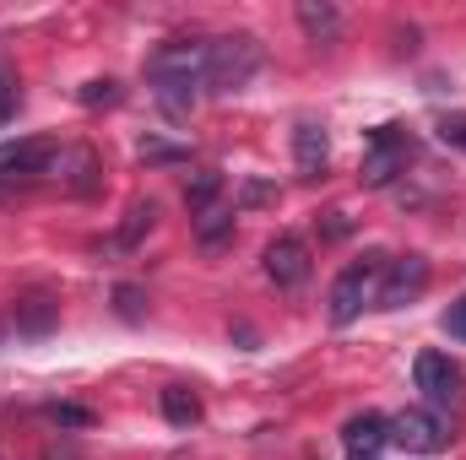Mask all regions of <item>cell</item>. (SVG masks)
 Here are the masks:
<instances>
[{
	"mask_svg": "<svg viewBox=\"0 0 466 460\" xmlns=\"http://www.w3.org/2000/svg\"><path fill=\"white\" fill-rule=\"evenodd\" d=\"M380 276H385V255H363L342 265V276L331 282V325H352L380 298Z\"/></svg>",
	"mask_w": 466,
	"mask_h": 460,
	"instance_id": "3957f363",
	"label": "cell"
},
{
	"mask_svg": "<svg viewBox=\"0 0 466 460\" xmlns=\"http://www.w3.org/2000/svg\"><path fill=\"white\" fill-rule=\"evenodd\" d=\"M412 379H418V390L429 395V406H434V412H451V406H456V395H461V374H456V363H451L445 352H418Z\"/></svg>",
	"mask_w": 466,
	"mask_h": 460,
	"instance_id": "ba28073f",
	"label": "cell"
},
{
	"mask_svg": "<svg viewBox=\"0 0 466 460\" xmlns=\"http://www.w3.org/2000/svg\"><path fill=\"white\" fill-rule=\"evenodd\" d=\"M266 276H271L282 293L304 287V282H309V244H304V238H293V233L271 238V244H266Z\"/></svg>",
	"mask_w": 466,
	"mask_h": 460,
	"instance_id": "9c48e42d",
	"label": "cell"
},
{
	"mask_svg": "<svg viewBox=\"0 0 466 460\" xmlns=\"http://www.w3.org/2000/svg\"><path fill=\"white\" fill-rule=\"evenodd\" d=\"M440 141L466 152V115H445V119H440Z\"/></svg>",
	"mask_w": 466,
	"mask_h": 460,
	"instance_id": "cb8c5ba5",
	"label": "cell"
},
{
	"mask_svg": "<svg viewBox=\"0 0 466 460\" xmlns=\"http://www.w3.org/2000/svg\"><path fill=\"white\" fill-rule=\"evenodd\" d=\"M55 157H60V141H49V135L5 141V146H0V185H16V179H44V174H55Z\"/></svg>",
	"mask_w": 466,
	"mask_h": 460,
	"instance_id": "8992f818",
	"label": "cell"
},
{
	"mask_svg": "<svg viewBox=\"0 0 466 460\" xmlns=\"http://www.w3.org/2000/svg\"><path fill=\"white\" fill-rule=\"evenodd\" d=\"M136 157H141V163H185V146H168V141H152V135H147V141L136 146Z\"/></svg>",
	"mask_w": 466,
	"mask_h": 460,
	"instance_id": "44dd1931",
	"label": "cell"
},
{
	"mask_svg": "<svg viewBox=\"0 0 466 460\" xmlns=\"http://www.w3.org/2000/svg\"><path fill=\"white\" fill-rule=\"evenodd\" d=\"M16 109H22V82H16L11 60L0 55V119H16Z\"/></svg>",
	"mask_w": 466,
	"mask_h": 460,
	"instance_id": "d6986e66",
	"label": "cell"
},
{
	"mask_svg": "<svg viewBox=\"0 0 466 460\" xmlns=\"http://www.w3.org/2000/svg\"><path fill=\"white\" fill-rule=\"evenodd\" d=\"M49 417H55L60 428H87V423H93V412H87V406H71V401H55Z\"/></svg>",
	"mask_w": 466,
	"mask_h": 460,
	"instance_id": "7402d4cb",
	"label": "cell"
},
{
	"mask_svg": "<svg viewBox=\"0 0 466 460\" xmlns=\"http://www.w3.org/2000/svg\"><path fill=\"white\" fill-rule=\"evenodd\" d=\"M55 179H60L71 195H98V185H104V157H98L93 146H60Z\"/></svg>",
	"mask_w": 466,
	"mask_h": 460,
	"instance_id": "30bf717a",
	"label": "cell"
},
{
	"mask_svg": "<svg viewBox=\"0 0 466 460\" xmlns=\"http://www.w3.org/2000/svg\"><path fill=\"white\" fill-rule=\"evenodd\" d=\"M163 417H168L174 428H196V423H201V395H196L190 385H168V390H163Z\"/></svg>",
	"mask_w": 466,
	"mask_h": 460,
	"instance_id": "9a60e30c",
	"label": "cell"
},
{
	"mask_svg": "<svg viewBox=\"0 0 466 460\" xmlns=\"http://www.w3.org/2000/svg\"><path fill=\"white\" fill-rule=\"evenodd\" d=\"M115 304H119V315H125V320H141V315H147V309H141V287H130V282L115 287Z\"/></svg>",
	"mask_w": 466,
	"mask_h": 460,
	"instance_id": "603a6c76",
	"label": "cell"
},
{
	"mask_svg": "<svg viewBox=\"0 0 466 460\" xmlns=\"http://www.w3.org/2000/svg\"><path fill=\"white\" fill-rule=\"evenodd\" d=\"M407 163H412V135H407L401 125H380V130H369V141H363V168H358V179H363L369 190H385Z\"/></svg>",
	"mask_w": 466,
	"mask_h": 460,
	"instance_id": "277c9868",
	"label": "cell"
},
{
	"mask_svg": "<svg viewBox=\"0 0 466 460\" xmlns=\"http://www.w3.org/2000/svg\"><path fill=\"white\" fill-rule=\"evenodd\" d=\"M152 223H157V201H136L125 212V223H119V249H136L141 233H152Z\"/></svg>",
	"mask_w": 466,
	"mask_h": 460,
	"instance_id": "e0dca14e",
	"label": "cell"
},
{
	"mask_svg": "<svg viewBox=\"0 0 466 460\" xmlns=\"http://www.w3.org/2000/svg\"><path fill=\"white\" fill-rule=\"evenodd\" d=\"M342 445H348V455H380L390 445V417H380V412L348 417L342 423Z\"/></svg>",
	"mask_w": 466,
	"mask_h": 460,
	"instance_id": "7c38bea8",
	"label": "cell"
},
{
	"mask_svg": "<svg viewBox=\"0 0 466 460\" xmlns=\"http://www.w3.org/2000/svg\"><path fill=\"white\" fill-rule=\"evenodd\" d=\"M440 325H445V336H456V342H466V298H456V304L445 309V320H440Z\"/></svg>",
	"mask_w": 466,
	"mask_h": 460,
	"instance_id": "d4e9b609",
	"label": "cell"
},
{
	"mask_svg": "<svg viewBox=\"0 0 466 460\" xmlns=\"http://www.w3.org/2000/svg\"><path fill=\"white\" fill-rule=\"evenodd\" d=\"M55 320H60V304H55L49 293H27V298H16V331H22V336H49Z\"/></svg>",
	"mask_w": 466,
	"mask_h": 460,
	"instance_id": "5bb4252c",
	"label": "cell"
},
{
	"mask_svg": "<svg viewBox=\"0 0 466 460\" xmlns=\"http://www.w3.org/2000/svg\"><path fill=\"white\" fill-rule=\"evenodd\" d=\"M293 163H299L304 179H320V174H326V163H331V135H326V125H315V119H299V125H293Z\"/></svg>",
	"mask_w": 466,
	"mask_h": 460,
	"instance_id": "8fae6325",
	"label": "cell"
},
{
	"mask_svg": "<svg viewBox=\"0 0 466 460\" xmlns=\"http://www.w3.org/2000/svg\"><path fill=\"white\" fill-rule=\"evenodd\" d=\"M390 445L412 450V455H440L451 445V417L434 412V406H407V412L390 417Z\"/></svg>",
	"mask_w": 466,
	"mask_h": 460,
	"instance_id": "5b68a950",
	"label": "cell"
},
{
	"mask_svg": "<svg viewBox=\"0 0 466 460\" xmlns=\"http://www.w3.org/2000/svg\"><path fill=\"white\" fill-rule=\"evenodd\" d=\"M299 27L309 33V44H337L342 38V11L331 0H299Z\"/></svg>",
	"mask_w": 466,
	"mask_h": 460,
	"instance_id": "4fadbf2b",
	"label": "cell"
},
{
	"mask_svg": "<svg viewBox=\"0 0 466 460\" xmlns=\"http://www.w3.org/2000/svg\"><path fill=\"white\" fill-rule=\"evenodd\" d=\"M429 287V260L423 255H396L385 260V276H380V309H407L418 293Z\"/></svg>",
	"mask_w": 466,
	"mask_h": 460,
	"instance_id": "52a82bcc",
	"label": "cell"
},
{
	"mask_svg": "<svg viewBox=\"0 0 466 460\" xmlns=\"http://www.w3.org/2000/svg\"><path fill=\"white\" fill-rule=\"evenodd\" d=\"M266 201H277L266 185H244V206H266Z\"/></svg>",
	"mask_w": 466,
	"mask_h": 460,
	"instance_id": "484cf974",
	"label": "cell"
},
{
	"mask_svg": "<svg viewBox=\"0 0 466 460\" xmlns=\"http://www.w3.org/2000/svg\"><path fill=\"white\" fill-rule=\"evenodd\" d=\"M87 109H98V104H119V82H109V76H98V82H82V93H76Z\"/></svg>",
	"mask_w": 466,
	"mask_h": 460,
	"instance_id": "ffe728a7",
	"label": "cell"
},
{
	"mask_svg": "<svg viewBox=\"0 0 466 460\" xmlns=\"http://www.w3.org/2000/svg\"><path fill=\"white\" fill-rule=\"evenodd\" d=\"M218 195H223V174H218V168H201V174H190V179H185V201H190L196 212L218 206Z\"/></svg>",
	"mask_w": 466,
	"mask_h": 460,
	"instance_id": "2e32d148",
	"label": "cell"
},
{
	"mask_svg": "<svg viewBox=\"0 0 466 460\" xmlns=\"http://www.w3.org/2000/svg\"><path fill=\"white\" fill-rule=\"evenodd\" d=\"M201 76H207V44H196V38H174V44H163V49L147 60L152 98L163 104V115H168V119L190 115Z\"/></svg>",
	"mask_w": 466,
	"mask_h": 460,
	"instance_id": "6da1fadb",
	"label": "cell"
},
{
	"mask_svg": "<svg viewBox=\"0 0 466 460\" xmlns=\"http://www.w3.org/2000/svg\"><path fill=\"white\" fill-rule=\"evenodd\" d=\"M44 460H82V450L66 439V445H49V450H44Z\"/></svg>",
	"mask_w": 466,
	"mask_h": 460,
	"instance_id": "4316f807",
	"label": "cell"
},
{
	"mask_svg": "<svg viewBox=\"0 0 466 460\" xmlns=\"http://www.w3.org/2000/svg\"><path fill=\"white\" fill-rule=\"evenodd\" d=\"M255 71H260V38L228 33V38H212L207 44V76H201V87L218 93V98H228V93L255 82Z\"/></svg>",
	"mask_w": 466,
	"mask_h": 460,
	"instance_id": "7a4b0ae2",
	"label": "cell"
},
{
	"mask_svg": "<svg viewBox=\"0 0 466 460\" xmlns=\"http://www.w3.org/2000/svg\"><path fill=\"white\" fill-rule=\"evenodd\" d=\"M233 233V212L228 206H207V212H196V238L201 244H223Z\"/></svg>",
	"mask_w": 466,
	"mask_h": 460,
	"instance_id": "ac0fdd59",
	"label": "cell"
}]
</instances>
